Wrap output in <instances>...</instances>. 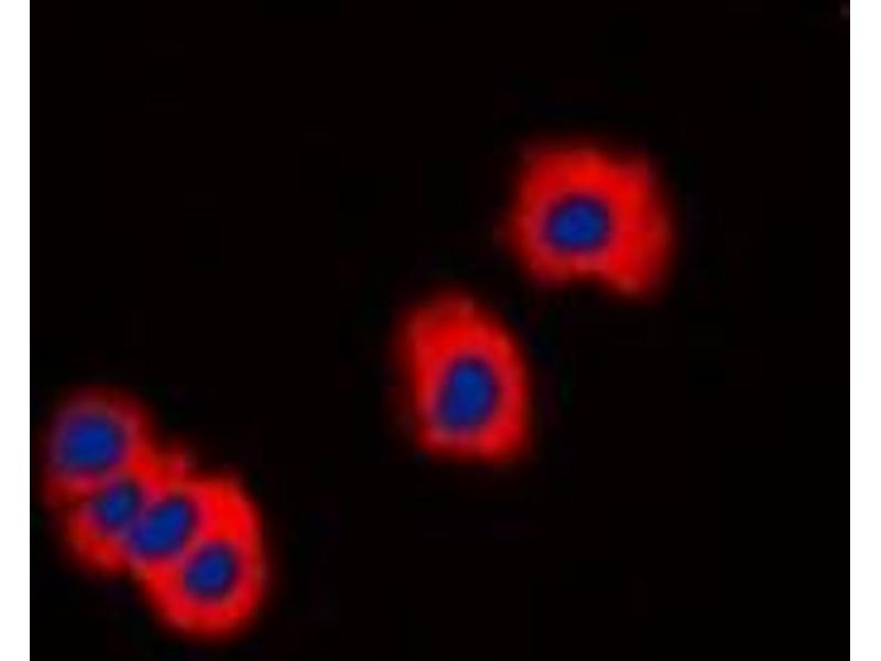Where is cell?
Instances as JSON below:
<instances>
[{
	"label": "cell",
	"instance_id": "1",
	"mask_svg": "<svg viewBox=\"0 0 881 661\" xmlns=\"http://www.w3.org/2000/svg\"><path fill=\"white\" fill-rule=\"evenodd\" d=\"M499 236L530 285L623 302L654 295L673 253L672 224L648 164L580 142H545L523 154Z\"/></svg>",
	"mask_w": 881,
	"mask_h": 661
},
{
	"label": "cell",
	"instance_id": "2",
	"mask_svg": "<svg viewBox=\"0 0 881 661\" xmlns=\"http://www.w3.org/2000/svg\"><path fill=\"white\" fill-rule=\"evenodd\" d=\"M393 357L409 433L424 454L507 466L533 445L537 389L530 354L487 300L438 288L403 312Z\"/></svg>",
	"mask_w": 881,
	"mask_h": 661
},
{
	"label": "cell",
	"instance_id": "3",
	"mask_svg": "<svg viewBox=\"0 0 881 661\" xmlns=\"http://www.w3.org/2000/svg\"><path fill=\"white\" fill-rule=\"evenodd\" d=\"M269 581L263 522L248 496L142 590L171 629L199 639H224L254 619Z\"/></svg>",
	"mask_w": 881,
	"mask_h": 661
},
{
	"label": "cell",
	"instance_id": "4",
	"mask_svg": "<svg viewBox=\"0 0 881 661\" xmlns=\"http://www.w3.org/2000/svg\"><path fill=\"white\" fill-rule=\"evenodd\" d=\"M162 448L148 411L138 401L105 389L75 393L46 429L39 467L41 496L57 511Z\"/></svg>",
	"mask_w": 881,
	"mask_h": 661
},
{
	"label": "cell",
	"instance_id": "5",
	"mask_svg": "<svg viewBox=\"0 0 881 661\" xmlns=\"http://www.w3.org/2000/svg\"><path fill=\"white\" fill-rule=\"evenodd\" d=\"M248 496L237 479L194 468L182 455L145 506L115 574L144 588Z\"/></svg>",
	"mask_w": 881,
	"mask_h": 661
},
{
	"label": "cell",
	"instance_id": "6",
	"mask_svg": "<svg viewBox=\"0 0 881 661\" xmlns=\"http://www.w3.org/2000/svg\"><path fill=\"white\" fill-rule=\"evenodd\" d=\"M181 456L163 447L144 463L87 489L57 510L64 540L83 565L115 574L145 506Z\"/></svg>",
	"mask_w": 881,
	"mask_h": 661
}]
</instances>
